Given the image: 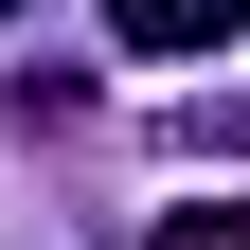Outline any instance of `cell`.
<instances>
[{
  "instance_id": "6da1fadb",
  "label": "cell",
  "mask_w": 250,
  "mask_h": 250,
  "mask_svg": "<svg viewBox=\"0 0 250 250\" xmlns=\"http://www.w3.org/2000/svg\"><path fill=\"white\" fill-rule=\"evenodd\" d=\"M232 18H250V0H107V36H125V54H214Z\"/></svg>"
},
{
  "instance_id": "7a4b0ae2",
  "label": "cell",
  "mask_w": 250,
  "mask_h": 250,
  "mask_svg": "<svg viewBox=\"0 0 250 250\" xmlns=\"http://www.w3.org/2000/svg\"><path fill=\"white\" fill-rule=\"evenodd\" d=\"M143 250H250V197H179V214H161Z\"/></svg>"
},
{
  "instance_id": "3957f363",
  "label": "cell",
  "mask_w": 250,
  "mask_h": 250,
  "mask_svg": "<svg viewBox=\"0 0 250 250\" xmlns=\"http://www.w3.org/2000/svg\"><path fill=\"white\" fill-rule=\"evenodd\" d=\"M179 143H250V89H197V107H179Z\"/></svg>"
},
{
  "instance_id": "277c9868",
  "label": "cell",
  "mask_w": 250,
  "mask_h": 250,
  "mask_svg": "<svg viewBox=\"0 0 250 250\" xmlns=\"http://www.w3.org/2000/svg\"><path fill=\"white\" fill-rule=\"evenodd\" d=\"M0 18H18V0H0Z\"/></svg>"
}]
</instances>
